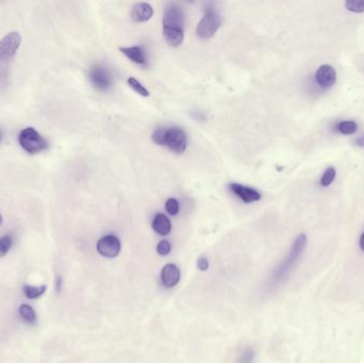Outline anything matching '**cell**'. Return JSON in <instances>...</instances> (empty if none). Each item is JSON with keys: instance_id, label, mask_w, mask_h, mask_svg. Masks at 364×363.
<instances>
[{"instance_id": "cell-23", "label": "cell", "mask_w": 364, "mask_h": 363, "mask_svg": "<svg viewBox=\"0 0 364 363\" xmlns=\"http://www.w3.org/2000/svg\"><path fill=\"white\" fill-rule=\"evenodd\" d=\"M336 170L333 169V168H328L326 170V172L324 173L322 179H321V185L323 187H328L330 186L332 183H333V180H335L336 178Z\"/></svg>"}, {"instance_id": "cell-10", "label": "cell", "mask_w": 364, "mask_h": 363, "mask_svg": "<svg viewBox=\"0 0 364 363\" xmlns=\"http://www.w3.org/2000/svg\"><path fill=\"white\" fill-rule=\"evenodd\" d=\"M315 80L322 87H330L337 80V72L331 65H322L315 74Z\"/></svg>"}, {"instance_id": "cell-26", "label": "cell", "mask_w": 364, "mask_h": 363, "mask_svg": "<svg viewBox=\"0 0 364 363\" xmlns=\"http://www.w3.org/2000/svg\"><path fill=\"white\" fill-rule=\"evenodd\" d=\"M171 249H172L171 243H170L169 241H165V240L161 241L160 243L158 244V246H157V251H158V253L161 255V256L169 255L170 251H171Z\"/></svg>"}, {"instance_id": "cell-5", "label": "cell", "mask_w": 364, "mask_h": 363, "mask_svg": "<svg viewBox=\"0 0 364 363\" xmlns=\"http://www.w3.org/2000/svg\"><path fill=\"white\" fill-rule=\"evenodd\" d=\"M164 146L169 147L175 154H184L188 147L186 132L178 127L168 128Z\"/></svg>"}, {"instance_id": "cell-12", "label": "cell", "mask_w": 364, "mask_h": 363, "mask_svg": "<svg viewBox=\"0 0 364 363\" xmlns=\"http://www.w3.org/2000/svg\"><path fill=\"white\" fill-rule=\"evenodd\" d=\"M154 10L149 4L139 3L135 4L131 10V19L135 23H144L153 17Z\"/></svg>"}, {"instance_id": "cell-22", "label": "cell", "mask_w": 364, "mask_h": 363, "mask_svg": "<svg viewBox=\"0 0 364 363\" xmlns=\"http://www.w3.org/2000/svg\"><path fill=\"white\" fill-rule=\"evenodd\" d=\"M345 7L352 12L362 13L364 12V0H348L345 3Z\"/></svg>"}, {"instance_id": "cell-21", "label": "cell", "mask_w": 364, "mask_h": 363, "mask_svg": "<svg viewBox=\"0 0 364 363\" xmlns=\"http://www.w3.org/2000/svg\"><path fill=\"white\" fill-rule=\"evenodd\" d=\"M166 131H168V128H165V127H159L157 128L153 135H151V139H153V141L160 145V146H164L165 144V137H166Z\"/></svg>"}, {"instance_id": "cell-30", "label": "cell", "mask_w": 364, "mask_h": 363, "mask_svg": "<svg viewBox=\"0 0 364 363\" xmlns=\"http://www.w3.org/2000/svg\"><path fill=\"white\" fill-rule=\"evenodd\" d=\"M356 144L359 146H364V135H362V137H360L356 140Z\"/></svg>"}, {"instance_id": "cell-17", "label": "cell", "mask_w": 364, "mask_h": 363, "mask_svg": "<svg viewBox=\"0 0 364 363\" xmlns=\"http://www.w3.org/2000/svg\"><path fill=\"white\" fill-rule=\"evenodd\" d=\"M19 313L21 315L22 319L24 321H26L27 323H30V324H33L35 321H37V314H35V311L34 309L30 306V305H27V304H24L20 307L19 309Z\"/></svg>"}, {"instance_id": "cell-9", "label": "cell", "mask_w": 364, "mask_h": 363, "mask_svg": "<svg viewBox=\"0 0 364 363\" xmlns=\"http://www.w3.org/2000/svg\"><path fill=\"white\" fill-rule=\"evenodd\" d=\"M229 189L233 194H235L238 196V197L242 202H244L245 204L254 203V202H258V201L261 199V194L252 188L242 186L239 184H230Z\"/></svg>"}, {"instance_id": "cell-24", "label": "cell", "mask_w": 364, "mask_h": 363, "mask_svg": "<svg viewBox=\"0 0 364 363\" xmlns=\"http://www.w3.org/2000/svg\"><path fill=\"white\" fill-rule=\"evenodd\" d=\"M253 358H254L253 351L249 349V347H247V349H245L240 354L238 358V363H252Z\"/></svg>"}, {"instance_id": "cell-11", "label": "cell", "mask_w": 364, "mask_h": 363, "mask_svg": "<svg viewBox=\"0 0 364 363\" xmlns=\"http://www.w3.org/2000/svg\"><path fill=\"white\" fill-rule=\"evenodd\" d=\"M180 280V270L177 265L173 263L166 264L161 273V281L166 288H173Z\"/></svg>"}, {"instance_id": "cell-20", "label": "cell", "mask_w": 364, "mask_h": 363, "mask_svg": "<svg viewBox=\"0 0 364 363\" xmlns=\"http://www.w3.org/2000/svg\"><path fill=\"white\" fill-rule=\"evenodd\" d=\"M128 84L131 88H133L136 93L140 94L141 96H144V97H148L149 96V92L147 90V88L144 87V85L140 82L136 80L135 78L133 77H130L128 79Z\"/></svg>"}, {"instance_id": "cell-14", "label": "cell", "mask_w": 364, "mask_h": 363, "mask_svg": "<svg viewBox=\"0 0 364 363\" xmlns=\"http://www.w3.org/2000/svg\"><path fill=\"white\" fill-rule=\"evenodd\" d=\"M163 37L165 42L172 47H178L184 42L185 32L182 29L163 28Z\"/></svg>"}, {"instance_id": "cell-13", "label": "cell", "mask_w": 364, "mask_h": 363, "mask_svg": "<svg viewBox=\"0 0 364 363\" xmlns=\"http://www.w3.org/2000/svg\"><path fill=\"white\" fill-rule=\"evenodd\" d=\"M121 53H124L132 62L139 64L141 66L146 67L148 64L147 57L145 50L142 46H132V47H124L119 49Z\"/></svg>"}, {"instance_id": "cell-18", "label": "cell", "mask_w": 364, "mask_h": 363, "mask_svg": "<svg viewBox=\"0 0 364 363\" xmlns=\"http://www.w3.org/2000/svg\"><path fill=\"white\" fill-rule=\"evenodd\" d=\"M13 246V238L9 234H6L0 238V258L5 257Z\"/></svg>"}, {"instance_id": "cell-32", "label": "cell", "mask_w": 364, "mask_h": 363, "mask_svg": "<svg viewBox=\"0 0 364 363\" xmlns=\"http://www.w3.org/2000/svg\"><path fill=\"white\" fill-rule=\"evenodd\" d=\"M0 140H2V133H0Z\"/></svg>"}, {"instance_id": "cell-19", "label": "cell", "mask_w": 364, "mask_h": 363, "mask_svg": "<svg viewBox=\"0 0 364 363\" xmlns=\"http://www.w3.org/2000/svg\"><path fill=\"white\" fill-rule=\"evenodd\" d=\"M338 128L342 134L350 135V134H354L357 131L358 126L355 122H353V120H345V122L339 124Z\"/></svg>"}, {"instance_id": "cell-25", "label": "cell", "mask_w": 364, "mask_h": 363, "mask_svg": "<svg viewBox=\"0 0 364 363\" xmlns=\"http://www.w3.org/2000/svg\"><path fill=\"white\" fill-rule=\"evenodd\" d=\"M165 210L170 215H177L179 212V203L175 198L168 199L165 204Z\"/></svg>"}, {"instance_id": "cell-31", "label": "cell", "mask_w": 364, "mask_h": 363, "mask_svg": "<svg viewBox=\"0 0 364 363\" xmlns=\"http://www.w3.org/2000/svg\"><path fill=\"white\" fill-rule=\"evenodd\" d=\"M3 223H4V219H3L2 214H0V226H2V225H3Z\"/></svg>"}, {"instance_id": "cell-3", "label": "cell", "mask_w": 364, "mask_h": 363, "mask_svg": "<svg viewBox=\"0 0 364 363\" xmlns=\"http://www.w3.org/2000/svg\"><path fill=\"white\" fill-rule=\"evenodd\" d=\"M22 148L28 154H38L48 147V142L32 127L25 128L19 135Z\"/></svg>"}, {"instance_id": "cell-2", "label": "cell", "mask_w": 364, "mask_h": 363, "mask_svg": "<svg viewBox=\"0 0 364 363\" xmlns=\"http://www.w3.org/2000/svg\"><path fill=\"white\" fill-rule=\"evenodd\" d=\"M22 43V37L19 32H10L0 40V82H4L8 77L9 65L14 56L16 55Z\"/></svg>"}, {"instance_id": "cell-27", "label": "cell", "mask_w": 364, "mask_h": 363, "mask_svg": "<svg viewBox=\"0 0 364 363\" xmlns=\"http://www.w3.org/2000/svg\"><path fill=\"white\" fill-rule=\"evenodd\" d=\"M197 266H198V268L202 269V270L208 269L209 261H208V259L206 258V257H202V258L198 259V261H197Z\"/></svg>"}, {"instance_id": "cell-29", "label": "cell", "mask_w": 364, "mask_h": 363, "mask_svg": "<svg viewBox=\"0 0 364 363\" xmlns=\"http://www.w3.org/2000/svg\"><path fill=\"white\" fill-rule=\"evenodd\" d=\"M359 247L362 251H364V232L362 233L361 238H360V241H359Z\"/></svg>"}, {"instance_id": "cell-7", "label": "cell", "mask_w": 364, "mask_h": 363, "mask_svg": "<svg viewBox=\"0 0 364 363\" xmlns=\"http://www.w3.org/2000/svg\"><path fill=\"white\" fill-rule=\"evenodd\" d=\"M88 78L98 90H107L112 85V75L107 67L95 65L89 69Z\"/></svg>"}, {"instance_id": "cell-8", "label": "cell", "mask_w": 364, "mask_h": 363, "mask_svg": "<svg viewBox=\"0 0 364 363\" xmlns=\"http://www.w3.org/2000/svg\"><path fill=\"white\" fill-rule=\"evenodd\" d=\"M97 250L105 258H115L120 251V242L115 235H104L97 242Z\"/></svg>"}, {"instance_id": "cell-28", "label": "cell", "mask_w": 364, "mask_h": 363, "mask_svg": "<svg viewBox=\"0 0 364 363\" xmlns=\"http://www.w3.org/2000/svg\"><path fill=\"white\" fill-rule=\"evenodd\" d=\"M62 285H63L62 277L57 276V278H56V291H57V293L61 292V289H62Z\"/></svg>"}, {"instance_id": "cell-15", "label": "cell", "mask_w": 364, "mask_h": 363, "mask_svg": "<svg viewBox=\"0 0 364 363\" xmlns=\"http://www.w3.org/2000/svg\"><path fill=\"white\" fill-rule=\"evenodd\" d=\"M151 226H153L154 230L160 235H168L172 230V224L170 219L162 213H159L155 216Z\"/></svg>"}, {"instance_id": "cell-6", "label": "cell", "mask_w": 364, "mask_h": 363, "mask_svg": "<svg viewBox=\"0 0 364 363\" xmlns=\"http://www.w3.org/2000/svg\"><path fill=\"white\" fill-rule=\"evenodd\" d=\"M185 13L182 8L175 3L169 4L164 10L163 28H174L184 30Z\"/></svg>"}, {"instance_id": "cell-4", "label": "cell", "mask_w": 364, "mask_h": 363, "mask_svg": "<svg viewBox=\"0 0 364 363\" xmlns=\"http://www.w3.org/2000/svg\"><path fill=\"white\" fill-rule=\"evenodd\" d=\"M222 25V19L214 11H209L197 25L196 33L202 40H209L213 37Z\"/></svg>"}, {"instance_id": "cell-1", "label": "cell", "mask_w": 364, "mask_h": 363, "mask_svg": "<svg viewBox=\"0 0 364 363\" xmlns=\"http://www.w3.org/2000/svg\"><path fill=\"white\" fill-rule=\"evenodd\" d=\"M307 246L306 234H299L291 247L290 252L287 253L286 258L274 269L269 278V286H277L278 283L283 281L286 276L291 273V270L298 261L299 257L302 255Z\"/></svg>"}, {"instance_id": "cell-16", "label": "cell", "mask_w": 364, "mask_h": 363, "mask_svg": "<svg viewBox=\"0 0 364 363\" xmlns=\"http://www.w3.org/2000/svg\"><path fill=\"white\" fill-rule=\"evenodd\" d=\"M46 290H47V286L45 284L39 285V286L26 284V285H24V288H23V292L28 299L40 298L41 296H43L45 294Z\"/></svg>"}]
</instances>
